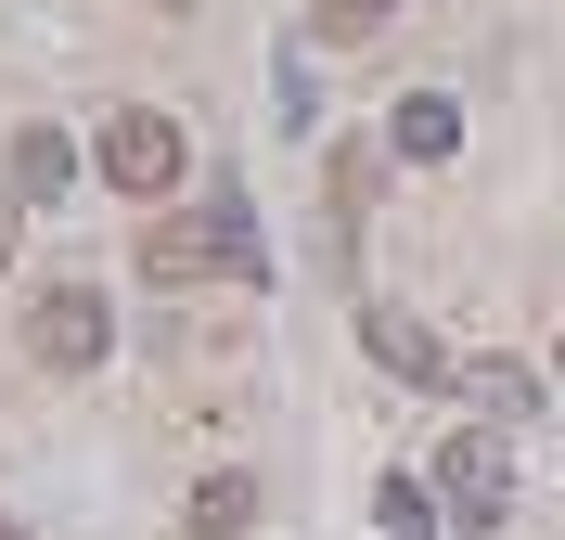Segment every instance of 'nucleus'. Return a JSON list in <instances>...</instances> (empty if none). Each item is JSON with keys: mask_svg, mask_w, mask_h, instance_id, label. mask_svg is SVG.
Here are the masks:
<instances>
[{"mask_svg": "<svg viewBox=\"0 0 565 540\" xmlns=\"http://www.w3.org/2000/svg\"><path fill=\"white\" fill-rule=\"evenodd\" d=\"M206 271L270 284V257H257L245 207H193V219H154V232H141V284H206Z\"/></svg>", "mask_w": 565, "mask_h": 540, "instance_id": "f257e3e1", "label": "nucleus"}, {"mask_svg": "<svg viewBox=\"0 0 565 540\" xmlns=\"http://www.w3.org/2000/svg\"><path fill=\"white\" fill-rule=\"evenodd\" d=\"M90 168L129 193V207H168L180 193V168H193V142H180V116H154V104H129V116H104V142H90Z\"/></svg>", "mask_w": 565, "mask_h": 540, "instance_id": "f03ea898", "label": "nucleus"}, {"mask_svg": "<svg viewBox=\"0 0 565 540\" xmlns=\"http://www.w3.org/2000/svg\"><path fill=\"white\" fill-rule=\"evenodd\" d=\"M437 502H450L462 528H501V515H514V451H501L489 425H462L450 451H437Z\"/></svg>", "mask_w": 565, "mask_h": 540, "instance_id": "7ed1b4c3", "label": "nucleus"}, {"mask_svg": "<svg viewBox=\"0 0 565 540\" xmlns=\"http://www.w3.org/2000/svg\"><path fill=\"white\" fill-rule=\"evenodd\" d=\"M26 348H39V373H90V360H104V296L90 284L26 296Z\"/></svg>", "mask_w": 565, "mask_h": 540, "instance_id": "20e7f679", "label": "nucleus"}, {"mask_svg": "<svg viewBox=\"0 0 565 540\" xmlns=\"http://www.w3.org/2000/svg\"><path fill=\"white\" fill-rule=\"evenodd\" d=\"M360 348L386 360L398 387H437V399H450V387H476V373H462V360H450V348H437V335H424V322H412V309H398V296H373V309H360Z\"/></svg>", "mask_w": 565, "mask_h": 540, "instance_id": "39448f33", "label": "nucleus"}, {"mask_svg": "<svg viewBox=\"0 0 565 540\" xmlns=\"http://www.w3.org/2000/svg\"><path fill=\"white\" fill-rule=\"evenodd\" d=\"M386 155H412V168H450V155H462V104H450V91H412V104L386 116Z\"/></svg>", "mask_w": 565, "mask_h": 540, "instance_id": "423d86ee", "label": "nucleus"}, {"mask_svg": "<svg viewBox=\"0 0 565 540\" xmlns=\"http://www.w3.org/2000/svg\"><path fill=\"white\" fill-rule=\"evenodd\" d=\"M180 528H193V540H245V528H257V476H245V464L193 476V502H180Z\"/></svg>", "mask_w": 565, "mask_h": 540, "instance_id": "0eeeda50", "label": "nucleus"}, {"mask_svg": "<svg viewBox=\"0 0 565 540\" xmlns=\"http://www.w3.org/2000/svg\"><path fill=\"white\" fill-rule=\"evenodd\" d=\"M65 180H77V142H65V129H13V193H26V207H52Z\"/></svg>", "mask_w": 565, "mask_h": 540, "instance_id": "6e6552de", "label": "nucleus"}, {"mask_svg": "<svg viewBox=\"0 0 565 540\" xmlns=\"http://www.w3.org/2000/svg\"><path fill=\"white\" fill-rule=\"evenodd\" d=\"M373 180H386V168H373V142H348V155H334V219H348V232L373 219Z\"/></svg>", "mask_w": 565, "mask_h": 540, "instance_id": "1a4fd4ad", "label": "nucleus"}, {"mask_svg": "<svg viewBox=\"0 0 565 540\" xmlns=\"http://www.w3.org/2000/svg\"><path fill=\"white\" fill-rule=\"evenodd\" d=\"M373 502H386V528H398V540H412L424 515H450V502H437V489H412V476H386V489H373Z\"/></svg>", "mask_w": 565, "mask_h": 540, "instance_id": "9d476101", "label": "nucleus"}, {"mask_svg": "<svg viewBox=\"0 0 565 540\" xmlns=\"http://www.w3.org/2000/svg\"><path fill=\"white\" fill-rule=\"evenodd\" d=\"M386 13H398V0H321V39H373Z\"/></svg>", "mask_w": 565, "mask_h": 540, "instance_id": "9b49d317", "label": "nucleus"}, {"mask_svg": "<svg viewBox=\"0 0 565 540\" xmlns=\"http://www.w3.org/2000/svg\"><path fill=\"white\" fill-rule=\"evenodd\" d=\"M13 232H26V193L0 180V271H13Z\"/></svg>", "mask_w": 565, "mask_h": 540, "instance_id": "f8f14e48", "label": "nucleus"}, {"mask_svg": "<svg viewBox=\"0 0 565 540\" xmlns=\"http://www.w3.org/2000/svg\"><path fill=\"white\" fill-rule=\"evenodd\" d=\"M0 540H26V528H13V515H0Z\"/></svg>", "mask_w": 565, "mask_h": 540, "instance_id": "ddd939ff", "label": "nucleus"}]
</instances>
